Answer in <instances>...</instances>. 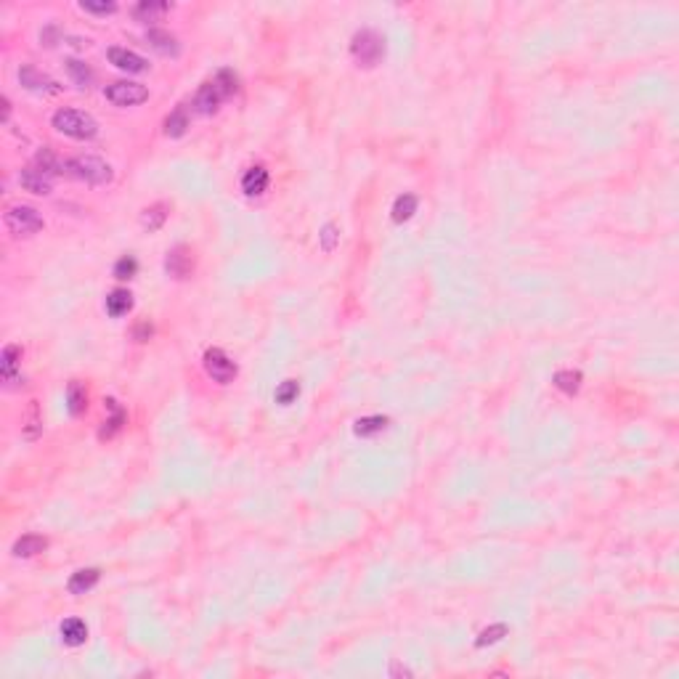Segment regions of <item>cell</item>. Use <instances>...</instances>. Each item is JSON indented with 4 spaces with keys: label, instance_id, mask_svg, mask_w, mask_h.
I'll use <instances>...</instances> for the list:
<instances>
[{
    "label": "cell",
    "instance_id": "1",
    "mask_svg": "<svg viewBox=\"0 0 679 679\" xmlns=\"http://www.w3.org/2000/svg\"><path fill=\"white\" fill-rule=\"evenodd\" d=\"M53 128L64 136L78 141H91L96 139V133H99V122L93 120L91 115L80 112V109H59L53 115Z\"/></svg>",
    "mask_w": 679,
    "mask_h": 679
},
{
    "label": "cell",
    "instance_id": "2",
    "mask_svg": "<svg viewBox=\"0 0 679 679\" xmlns=\"http://www.w3.org/2000/svg\"><path fill=\"white\" fill-rule=\"evenodd\" d=\"M350 53L359 61V67H377L385 56V38L377 35L374 29H361L353 35Z\"/></svg>",
    "mask_w": 679,
    "mask_h": 679
},
{
    "label": "cell",
    "instance_id": "3",
    "mask_svg": "<svg viewBox=\"0 0 679 679\" xmlns=\"http://www.w3.org/2000/svg\"><path fill=\"white\" fill-rule=\"evenodd\" d=\"M67 173L85 180V183H93V186L112 180V167L99 157H72L67 162Z\"/></svg>",
    "mask_w": 679,
    "mask_h": 679
},
{
    "label": "cell",
    "instance_id": "4",
    "mask_svg": "<svg viewBox=\"0 0 679 679\" xmlns=\"http://www.w3.org/2000/svg\"><path fill=\"white\" fill-rule=\"evenodd\" d=\"M5 226H8V231L16 234V237H29V234H38L43 228V218L35 207L14 204V207H8V213H5Z\"/></svg>",
    "mask_w": 679,
    "mask_h": 679
},
{
    "label": "cell",
    "instance_id": "5",
    "mask_svg": "<svg viewBox=\"0 0 679 679\" xmlns=\"http://www.w3.org/2000/svg\"><path fill=\"white\" fill-rule=\"evenodd\" d=\"M104 96L112 101L115 106H136V104H143V101L149 99V91L141 82L117 80L112 82V85H106Z\"/></svg>",
    "mask_w": 679,
    "mask_h": 679
},
{
    "label": "cell",
    "instance_id": "6",
    "mask_svg": "<svg viewBox=\"0 0 679 679\" xmlns=\"http://www.w3.org/2000/svg\"><path fill=\"white\" fill-rule=\"evenodd\" d=\"M204 369H207V374H210L215 382H220V385H228V382L237 377V364L228 359L220 348H210V350L204 353Z\"/></svg>",
    "mask_w": 679,
    "mask_h": 679
},
{
    "label": "cell",
    "instance_id": "7",
    "mask_svg": "<svg viewBox=\"0 0 679 679\" xmlns=\"http://www.w3.org/2000/svg\"><path fill=\"white\" fill-rule=\"evenodd\" d=\"M19 82L27 91H38V93H59V82L51 80L48 75H43L40 69H35L32 64H24L19 69Z\"/></svg>",
    "mask_w": 679,
    "mask_h": 679
},
{
    "label": "cell",
    "instance_id": "8",
    "mask_svg": "<svg viewBox=\"0 0 679 679\" xmlns=\"http://www.w3.org/2000/svg\"><path fill=\"white\" fill-rule=\"evenodd\" d=\"M165 268H167V274L170 276H176V279H186L191 271H194V258H191V250L189 247H176L167 260H165Z\"/></svg>",
    "mask_w": 679,
    "mask_h": 679
},
{
    "label": "cell",
    "instance_id": "9",
    "mask_svg": "<svg viewBox=\"0 0 679 679\" xmlns=\"http://www.w3.org/2000/svg\"><path fill=\"white\" fill-rule=\"evenodd\" d=\"M19 183H21V189H27V191H32V194H40V197H45V194H51V191H53V178H51V176H45V173L38 170V167H27V170H21Z\"/></svg>",
    "mask_w": 679,
    "mask_h": 679
},
{
    "label": "cell",
    "instance_id": "10",
    "mask_svg": "<svg viewBox=\"0 0 679 679\" xmlns=\"http://www.w3.org/2000/svg\"><path fill=\"white\" fill-rule=\"evenodd\" d=\"M109 61H112L117 69H122V72H133V75L146 72V67H149L143 56L128 51V48H109Z\"/></svg>",
    "mask_w": 679,
    "mask_h": 679
},
{
    "label": "cell",
    "instance_id": "11",
    "mask_svg": "<svg viewBox=\"0 0 679 679\" xmlns=\"http://www.w3.org/2000/svg\"><path fill=\"white\" fill-rule=\"evenodd\" d=\"M223 101V93H220V88L213 82H204L200 88V93H197V99H194V106L200 109L202 115H213L215 109H218V104Z\"/></svg>",
    "mask_w": 679,
    "mask_h": 679
},
{
    "label": "cell",
    "instance_id": "12",
    "mask_svg": "<svg viewBox=\"0 0 679 679\" xmlns=\"http://www.w3.org/2000/svg\"><path fill=\"white\" fill-rule=\"evenodd\" d=\"M268 189V170L265 167H250L247 173H244V178H241V191L247 194V197H258Z\"/></svg>",
    "mask_w": 679,
    "mask_h": 679
},
{
    "label": "cell",
    "instance_id": "13",
    "mask_svg": "<svg viewBox=\"0 0 679 679\" xmlns=\"http://www.w3.org/2000/svg\"><path fill=\"white\" fill-rule=\"evenodd\" d=\"M45 547H48V539H45V536L27 534V536H21V539L14 544V555H16V558H35V555L45 552Z\"/></svg>",
    "mask_w": 679,
    "mask_h": 679
},
{
    "label": "cell",
    "instance_id": "14",
    "mask_svg": "<svg viewBox=\"0 0 679 679\" xmlns=\"http://www.w3.org/2000/svg\"><path fill=\"white\" fill-rule=\"evenodd\" d=\"M146 40H149L152 48H157V51L165 53V56H176L180 51L178 40H176L170 32H165V29H149V32H146Z\"/></svg>",
    "mask_w": 679,
    "mask_h": 679
},
{
    "label": "cell",
    "instance_id": "15",
    "mask_svg": "<svg viewBox=\"0 0 679 679\" xmlns=\"http://www.w3.org/2000/svg\"><path fill=\"white\" fill-rule=\"evenodd\" d=\"M99 571L96 568H85V571H78V573H72V579H69V592L72 595H85V592H91L96 584H99Z\"/></svg>",
    "mask_w": 679,
    "mask_h": 679
},
{
    "label": "cell",
    "instance_id": "16",
    "mask_svg": "<svg viewBox=\"0 0 679 679\" xmlns=\"http://www.w3.org/2000/svg\"><path fill=\"white\" fill-rule=\"evenodd\" d=\"M19 359H21L19 345H8V348L3 350V356H0V377H3V382L19 380V377H16V361Z\"/></svg>",
    "mask_w": 679,
    "mask_h": 679
},
{
    "label": "cell",
    "instance_id": "17",
    "mask_svg": "<svg viewBox=\"0 0 679 679\" xmlns=\"http://www.w3.org/2000/svg\"><path fill=\"white\" fill-rule=\"evenodd\" d=\"M61 637H64L67 645L78 647V645H82V642L88 639V626H85L80 619H67L61 623Z\"/></svg>",
    "mask_w": 679,
    "mask_h": 679
},
{
    "label": "cell",
    "instance_id": "18",
    "mask_svg": "<svg viewBox=\"0 0 679 679\" xmlns=\"http://www.w3.org/2000/svg\"><path fill=\"white\" fill-rule=\"evenodd\" d=\"M170 11V3H162V0H141L133 11V16L139 21H154L157 16Z\"/></svg>",
    "mask_w": 679,
    "mask_h": 679
},
{
    "label": "cell",
    "instance_id": "19",
    "mask_svg": "<svg viewBox=\"0 0 679 679\" xmlns=\"http://www.w3.org/2000/svg\"><path fill=\"white\" fill-rule=\"evenodd\" d=\"M35 167L43 170L45 176H51V178H53V176H61V173L67 170V165H64V162H61L59 157L51 152V149H43V152H38V157H35Z\"/></svg>",
    "mask_w": 679,
    "mask_h": 679
},
{
    "label": "cell",
    "instance_id": "20",
    "mask_svg": "<svg viewBox=\"0 0 679 679\" xmlns=\"http://www.w3.org/2000/svg\"><path fill=\"white\" fill-rule=\"evenodd\" d=\"M67 403H69V412L75 417H80L82 412L88 409V393H85V385L82 382H69V388H67Z\"/></svg>",
    "mask_w": 679,
    "mask_h": 679
},
{
    "label": "cell",
    "instance_id": "21",
    "mask_svg": "<svg viewBox=\"0 0 679 679\" xmlns=\"http://www.w3.org/2000/svg\"><path fill=\"white\" fill-rule=\"evenodd\" d=\"M133 308V295L128 289H115L109 298H106V311L109 316H122Z\"/></svg>",
    "mask_w": 679,
    "mask_h": 679
},
{
    "label": "cell",
    "instance_id": "22",
    "mask_svg": "<svg viewBox=\"0 0 679 679\" xmlns=\"http://www.w3.org/2000/svg\"><path fill=\"white\" fill-rule=\"evenodd\" d=\"M552 382H555V388H558V390L568 393V396H573V393H579V388H581V372L562 369V372H558V374L552 377Z\"/></svg>",
    "mask_w": 679,
    "mask_h": 679
},
{
    "label": "cell",
    "instance_id": "23",
    "mask_svg": "<svg viewBox=\"0 0 679 679\" xmlns=\"http://www.w3.org/2000/svg\"><path fill=\"white\" fill-rule=\"evenodd\" d=\"M388 427V417H382V414H374V417H361L356 422V427H353V433L361 436V438H369V436H374V433H382Z\"/></svg>",
    "mask_w": 679,
    "mask_h": 679
},
{
    "label": "cell",
    "instance_id": "24",
    "mask_svg": "<svg viewBox=\"0 0 679 679\" xmlns=\"http://www.w3.org/2000/svg\"><path fill=\"white\" fill-rule=\"evenodd\" d=\"M414 213H417V197L414 194H401L398 200L393 202V220L396 223L409 220Z\"/></svg>",
    "mask_w": 679,
    "mask_h": 679
},
{
    "label": "cell",
    "instance_id": "25",
    "mask_svg": "<svg viewBox=\"0 0 679 679\" xmlns=\"http://www.w3.org/2000/svg\"><path fill=\"white\" fill-rule=\"evenodd\" d=\"M186 128H189V115H186V106H178L167 120H165V133L170 136V139H178L186 133Z\"/></svg>",
    "mask_w": 679,
    "mask_h": 679
},
{
    "label": "cell",
    "instance_id": "26",
    "mask_svg": "<svg viewBox=\"0 0 679 679\" xmlns=\"http://www.w3.org/2000/svg\"><path fill=\"white\" fill-rule=\"evenodd\" d=\"M167 218V204H152V207H146L143 210V215H141V223L149 228V231H157L162 223Z\"/></svg>",
    "mask_w": 679,
    "mask_h": 679
},
{
    "label": "cell",
    "instance_id": "27",
    "mask_svg": "<svg viewBox=\"0 0 679 679\" xmlns=\"http://www.w3.org/2000/svg\"><path fill=\"white\" fill-rule=\"evenodd\" d=\"M106 406H112V409H115V414H112V420L104 422V427H101V433H99L101 438H112V436H115V433H117V430L122 427V422H125V412H122L120 406H117V401L109 398V401H106Z\"/></svg>",
    "mask_w": 679,
    "mask_h": 679
},
{
    "label": "cell",
    "instance_id": "28",
    "mask_svg": "<svg viewBox=\"0 0 679 679\" xmlns=\"http://www.w3.org/2000/svg\"><path fill=\"white\" fill-rule=\"evenodd\" d=\"M67 69H69L72 80L78 82L80 88H88V85L93 82V72H91V67H88V64H82L80 59H69L67 61Z\"/></svg>",
    "mask_w": 679,
    "mask_h": 679
},
{
    "label": "cell",
    "instance_id": "29",
    "mask_svg": "<svg viewBox=\"0 0 679 679\" xmlns=\"http://www.w3.org/2000/svg\"><path fill=\"white\" fill-rule=\"evenodd\" d=\"M501 637H507V623H494V626H488V629H483L475 639V645L478 647H486V645H497Z\"/></svg>",
    "mask_w": 679,
    "mask_h": 679
},
{
    "label": "cell",
    "instance_id": "30",
    "mask_svg": "<svg viewBox=\"0 0 679 679\" xmlns=\"http://www.w3.org/2000/svg\"><path fill=\"white\" fill-rule=\"evenodd\" d=\"M319 239H321V250H324V252H332L340 241V228L335 223H326V226L321 228Z\"/></svg>",
    "mask_w": 679,
    "mask_h": 679
},
{
    "label": "cell",
    "instance_id": "31",
    "mask_svg": "<svg viewBox=\"0 0 679 679\" xmlns=\"http://www.w3.org/2000/svg\"><path fill=\"white\" fill-rule=\"evenodd\" d=\"M215 85L220 88L223 99H228V96H234V91H237V75H234L231 69H223V72H218V78H215Z\"/></svg>",
    "mask_w": 679,
    "mask_h": 679
},
{
    "label": "cell",
    "instance_id": "32",
    "mask_svg": "<svg viewBox=\"0 0 679 679\" xmlns=\"http://www.w3.org/2000/svg\"><path fill=\"white\" fill-rule=\"evenodd\" d=\"M298 396H300V385L295 380L281 382L279 388H276V401H279V403H284V406H287V403H292V401L298 398Z\"/></svg>",
    "mask_w": 679,
    "mask_h": 679
},
{
    "label": "cell",
    "instance_id": "33",
    "mask_svg": "<svg viewBox=\"0 0 679 679\" xmlns=\"http://www.w3.org/2000/svg\"><path fill=\"white\" fill-rule=\"evenodd\" d=\"M136 271H139V263H136V258H130V255L120 258L117 260V265H115V276H117V279H130Z\"/></svg>",
    "mask_w": 679,
    "mask_h": 679
},
{
    "label": "cell",
    "instance_id": "34",
    "mask_svg": "<svg viewBox=\"0 0 679 679\" xmlns=\"http://www.w3.org/2000/svg\"><path fill=\"white\" fill-rule=\"evenodd\" d=\"M80 8L82 11H88V14L106 16V14H115V11H117V3H91V0H82Z\"/></svg>",
    "mask_w": 679,
    "mask_h": 679
},
{
    "label": "cell",
    "instance_id": "35",
    "mask_svg": "<svg viewBox=\"0 0 679 679\" xmlns=\"http://www.w3.org/2000/svg\"><path fill=\"white\" fill-rule=\"evenodd\" d=\"M8 115H11V101L3 99V122H8Z\"/></svg>",
    "mask_w": 679,
    "mask_h": 679
},
{
    "label": "cell",
    "instance_id": "36",
    "mask_svg": "<svg viewBox=\"0 0 679 679\" xmlns=\"http://www.w3.org/2000/svg\"><path fill=\"white\" fill-rule=\"evenodd\" d=\"M393 674H403V677H412L409 669H401V666H393Z\"/></svg>",
    "mask_w": 679,
    "mask_h": 679
}]
</instances>
